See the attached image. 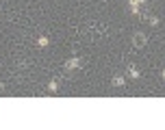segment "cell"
Here are the masks:
<instances>
[{"label": "cell", "mask_w": 165, "mask_h": 130, "mask_svg": "<svg viewBox=\"0 0 165 130\" xmlns=\"http://www.w3.org/2000/svg\"><path fill=\"white\" fill-rule=\"evenodd\" d=\"M146 43H148V39H146V35H143V33H135V37H132V46H135L137 50L146 48Z\"/></svg>", "instance_id": "6da1fadb"}, {"label": "cell", "mask_w": 165, "mask_h": 130, "mask_svg": "<svg viewBox=\"0 0 165 130\" xmlns=\"http://www.w3.org/2000/svg\"><path fill=\"white\" fill-rule=\"evenodd\" d=\"M78 65H81V59H78V56H72L70 61H65L63 70H65V72H70V70H74V67H78Z\"/></svg>", "instance_id": "7a4b0ae2"}, {"label": "cell", "mask_w": 165, "mask_h": 130, "mask_svg": "<svg viewBox=\"0 0 165 130\" xmlns=\"http://www.w3.org/2000/svg\"><path fill=\"white\" fill-rule=\"evenodd\" d=\"M124 83H126V80H124L122 74H115V76L111 78V85H113V87H124Z\"/></svg>", "instance_id": "3957f363"}, {"label": "cell", "mask_w": 165, "mask_h": 130, "mask_svg": "<svg viewBox=\"0 0 165 130\" xmlns=\"http://www.w3.org/2000/svg\"><path fill=\"white\" fill-rule=\"evenodd\" d=\"M139 4H143V0H130V11L135 15H139Z\"/></svg>", "instance_id": "277c9868"}, {"label": "cell", "mask_w": 165, "mask_h": 130, "mask_svg": "<svg viewBox=\"0 0 165 130\" xmlns=\"http://www.w3.org/2000/svg\"><path fill=\"white\" fill-rule=\"evenodd\" d=\"M128 76H130V78H135V80H137V78H139V76H141V74H139V70H137V67H135V65H128Z\"/></svg>", "instance_id": "5b68a950"}, {"label": "cell", "mask_w": 165, "mask_h": 130, "mask_svg": "<svg viewBox=\"0 0 165 130\" xmlns=\"http://www.w3.org/2000/svg\"><path fill=\"white\" fill-rule=\"evenodd\" d=\"M46 89H48V93H57V91H59V83H57V80H50Z\"/></svg>", "instance_id": "8992f818"}, {"label": "cell", "mask_w": 165, "mask_h": 130, "mask_svg": "<svg viewBox=\"0 0 165 130\" xmlns=\"http://www.w3.org/2000/svg\"><path fill=\"white\" fill-rule=\"evenodd\" d=\"M48 43H50V39H48L46 35H41V37H37V46H39V48H46Z\"/></svg>", "instance_id": "52a82bcc"}, {"label": "cell", "mask_w": 165, "mask_h": 130, "mask_svg": "<svg viewBox=\"0 0 165 130\" xmlns=\"http://www.w3.org/2000/svg\"><path fill=\"white\" fill-rule=\"evenodd\" d=\"M148 24H150V26H159V17H157V15H152V17H150V22H148Z\"/></svg>", "instance_id": "ba28073f"}, {"label": "cell", "mask_w": 165, "mask_h": 130, "mask_svg": "<svg viewBox=\"0 0 165 130\" xmlns=\"http://www.w3.org/2000/svg\"><path fill=\"white\" fill-rule=\"evenodd\" d=\"M161 78H163V80H165V70H161Z\"/></svg>", "instance_id": "9c48e42d"}]
</instances>
